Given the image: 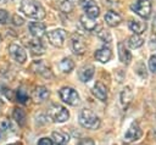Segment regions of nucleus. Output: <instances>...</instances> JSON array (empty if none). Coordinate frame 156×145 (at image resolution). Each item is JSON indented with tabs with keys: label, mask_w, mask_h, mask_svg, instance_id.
Segmentation results:
<instances>
[{
	"label": "nucleus",
	"mask_w": 156,
	"mask_h": 145,
	"mask_svg": "<svg viewBox=\"0 0 156 145\" xmlns=\"http://www.w3.org/2000/svg\"><path fill=\"white\" fill-rule=\"evenodd\" d=\"M9 52L12 56V58L18 63H24L27 60V52L18 44H11L9 46Z\"/></svg>",
	"instance_id": "obj_7"
},
{
	"label": "nucleus",
	"mask_w": 156,
	"mask_h": 145,
	"mask_svg": "<svg viewBox=\"0 0 156 145\" xmlns=\"http://www.w3.org/2000/svg\"><path fill=\"white\" fill-rule=\"evenodd\" d=\"M48 40L52 46L61 48L66 40V32L63 29H54L48 33Z\"/></svg>",
	"instance_id": "obj_6"
},
{
	"label": "nucleus",
	"mask_w": 156,
	"mask_h": 145,
	"mask_svg": "<svg viewBox=\"0 0 156 145\" xmlns=\"http://www.w3.org/2000/svg\"><path fill=\"white\" fill-rule=\"evenodd\" d=\"M149 48L151 51L156 52V38H151L150 41H149Z\"/></svg>",
	"instance_id": "obj_36"
},
{
	"label": "nucleus",
	"mask_w": 156,
	"mask_h": 145,
	"mask_svg": "<svg viewBox=\"0 0 156 145\" xmlns=\"http://www.w3.org/2000/svg\"><path fill=\"white\" fill-rule=\"evenodd\" d=\"M84 11H85V16H88L90 18H96L100 15V7L96 4H94V5H91V6L87 7V9H84Z\"/></svg>",
	"instance_id": "obj_25"
},
{
	"label": "nucleus",
	"mask_w": 156,
	"mask_h": 145,
	"mask_svg": "<svg viewBox=\"0 0 156 145\" xmlns=\"http://www.w3.org/2000/svg\"><path fill=\"white\" fill-rule=\"evenodd\" d=\"M94 4H95L94 0H80V5H82L83 9H87V7H89V6L94 5Z\"/></svg>",
	"instance_id": "obj_34"
},
{
	"label": "nucleus",
	"mask_w": 156,
	"mask_h": 145,
	"mask_svg": "<svg viewBox=\"0 0 156 145\" xmlns=\"http://www.w3.org/2000/svg\"><path fill=\"white\" fill-rule=\"evenodd\" d=\"M0 93L4 94L6 97H10L11 99V94H10V89H7L6 87H4L2 84H0Z\"/></svg>",
	"instance_id": "obj_33"
},
{
	"label": "nucleus",
	"mask_w": 156,
	"mask_h": 145,
	"mask_svg": "<svg viewBox=\"0 0 156 145\" xmlns=\"http://www.w3.org/2000/svg\"><path fill=\"white\" fill-rule=\"evenodd\" d=\"M121 21H122L121 16L115 11H107L105 15V22L110 27H117L121 23Z\"/></svg>",
	"instance_id": "obj_16"
},
{
	"label": "nucleus",
	"mask_w": 156,
	"mask_h": 145,
	"mask_svg": "<svg viewBox=\"0 0 156 145\" xmlns=\"http://www.w3.org/2000/svg\"><path fill=\"white\" fill-rule=\"evenodd\" d=\"M58 67H60L61 72H63V73H69V72L73 69L74 63H73L72 58H69V57H65V58H62V60L60 61Z\"/></svg>",
	"instance_id": "obj_21"
},
{
	"label": "nucleus",
	"mask_w": 156,
	"mask_h": 145,
	"mask_svg": "<svg viewBox=\"0 0 156 145\" xmlns=\"http://www.w3.org/2000/svg\"><path fill=\"white\" fill-rule=\"evenodd\" d=\"M0 41H1V35H0Z\"/></svg>",
	"instance_id": "obj_40"
},
{
	"label": "nucleus",
	"mask_w": 156,
	"mask_h": 145,
	"mask_svg": "<svg viewBox=\"0 0 156 145\" xmlns=\"http://www.w3.org/2000/svg\"><path fill=\"white\" fill-rule=\"evenodd\" d=\"M32 96H33V100L35 102H43V101H45L49 97V90H48L46 87H43V85L37 87L34 89Z\"/></svg>",
	"instance_id": "obj_14"
},
{
	"label": "nucleus",
	"mask_w": 156,
	"mask_h": 145,
	"mask_svg": "<svg viewBox=\"0 0 156 145\" xmlns=\"http://www.w3.org/2000/svg\"><path fill=\"white\" fill-rule=\"evenodd\" d=\"M141 136V129L140 127L134 122L129 126V128L127 129L126 134H124V141L126 143H133L138 139H140Z\"/></svg>",
	"instance_id": "obj_8"
},
{
	"label": "nucleus",
	"mask_w": 156,
	"mask_h": 145,
	"mask_svg": "<svg viewBox=\"0 0 156 145\" xmlns=\"http://www.w3.org/2000/svg\"><path fill=\"white\" fill-rule=\"evenodd\" d=\"M49 116L54 122L63 123L69 118V112L65 106L58 105V104H54L49 108Z\"/></svg>",
	"instance_id": "obj_3"
},
{
	"label": "nucleus",
	"mask_w": 156,
	"mask_h": 145,
	"mask_svg": "<svg viewBox=\"0 0 156 145\" xmlns=\"http://www.w3.org/2000/svg\"><path fill=\"white\" fill-rule=\"evenodd\" d=\"M12 116H13V119H16V122H17L20 126H24V123H26V113H24V111H23L22 108L16 107V108L13 110Z\"/></svg>",
	"instance_id": "obj_24"
},
{
	"label": "nucleus",
	"mask_w": 156,
	"mask_h": 145,
	"mask_svg": "<svg viewBox=\"0 0 156 145\" xmlns=\"http://www.w3.org/2000/svg\"><path fill=\"white\" fill-rule=\"evenodd\" d=\"M16 96H17V101L18 102H21V104H26L27 101H28V94L24 91V90H22V89H18L17 90V93H16Z\"/></svg>",
	"instance_id": "obj_26"
},
{
	"label": "nucleus",
	"mask_w": 156,
	"mask_h": 145,
	"mask_svg": "<svg viewBox=\"0 0 156 145\" xmlns=\"http://www.w3.org/2000/svg\"><path fill=\"white\" fill-rule=\"evenodd\" d=\"M71 45H72V49H73V52L77 54V55H82L84 54L85 51V43L83 40V38L80 35H77L74 34L71 39Z\"/></svg>",
	"instance_id": "obj_9"
},
{
	"label": "nucleus",
	"mask_w": 156,
	"mask_h": 145,
	"mask_svg": "<svg viewBox=\"0 0 156 145\" xmlns=\"http://www.w3.org/2000/svg\"><path fill=\"white\" fill-rule=\"evenodd\" d=\"M9 21V12L6 10H0V24H6Z\"/></svg>",
	"instance_id": "obj_28"
},
{
	"label": "nucleus",
	"mask_w": 156,
	"mask_h": 145,
	"mask_svg": "<svg viewBox=\"0 0 156 145\" xmlns=\"http://www.w3.org/2000/svg\"><path fill=\"white\" fill-rule=\"evenodd\" d=\"M60 9H61L62 12H71L73 6L68 0H61L60 1Z\"/></svg>",
	"instance_id": "obj_27"
},
{
	"label": "nucleus",
	"mask_w": 156,
	"mask_h": 145,
	"mask_svg": "<svg viewBox=\"0 0 156 145\" xmlns=\"http://www.w3.org/2000/svg\"><path fill=\"white\" fill-rule=\"evenodd\" d=\"M60 94V97L63 102H66L67 105H71V106H76L79 104V95L78 93L73 89V88H69V87H63L60 89L58 91Z\"/></svg>",
	"instance_id": "obj_4"
},
{
	"label": "nucleus",
	"mask_w": 156,
	"mask_h": 145,
	"mask_svg": "<svg viewBox=\"0 0 156 145\" xmlns=\"http://www.w3.org/2000/svg\"><path fill=\"white\" fill-rule=\"evenodd\" d=\"M28 48H29V50L32 51L33 55H41V54H44V50H45L41 41L38 40V39L29 40L28 41Z\"/></svg>",
	"instance_id": "obj_17"
},
{
	"label": "nucleus",
	"mask_w": 156,
	"mask_h": 145,
	"mask_svg": "<svg viewBox=\"0 0 156 145\" xmlns=\"http://www.w3.org/2000/svg\"><path fill=\"white\" fill-rule=\"evenodd\" d=\"M80 23L84 27V29H87V30H95V28H96L95 19L94 18H90V17H88L85 15H83L80 17Z\"/></svg>",
	"instance_id": "obj_22"
},
{
	"label": "nucleus",
	"mask_w": 156,
	"mask_h": 145,
	"mask_svg": "<svg viewBox=\"0 0 156 145\" xmlns=\"http://www.w3.org/2000/svg\"><path fill=\"white\" fill-rule=\"evenodd\" d=\"M143 44H144V40H143V38H141L140 35H138V34H133V35H130L129 39H128V45H129L132 49H138V48H140Z\"/></svg>",
	"instance_id": "obj_23"
},
{
	"label": "nucleus",
	"mask_w": 156,
	"mask_h": 145,
	"mask_svg": "<svg viewBox=\"0 0 156 145\" xmlns=\"http://www.w3.org/2000/svg\"><path fill=\"white\" fill-rule=\"evenodd\" d=\"M51 141L54 145H67L68 135L62 132H54L51 134Z\"/></svg>",
	"instance_id": "obj_18"
},
{
	"label": "nucleus",
	"mask_w": 156,
	"mask_h": 145,
	"mask_svg": "<svg viewBox=\"0 0 156 145\" xmlns=\"http://www.w3.org/2000/svg\"><path fill=\"white\" fill-rule=\"evenodd\" d=\"M12 21H13V23H15L16 26H22V24L24 23V19H23L21 16H18V15H13Z\"/></svg>",
	"instance_id": "obj_30"
},
{
	"label": "nucleus",
	"mask_w": 156,
	"mask_h": 145,
	"mask_svg": "<svg viewBox=\"0 0 156 145\" xmlns=\"http://www.w3.org/2000/svg\"><path fill=\"white\" fill-rule=\"evenodd\" d=\"M94 71H95V68H94V66H91V65L83 66V67L79 69V72H78V77H79V79H80L83 83H87V82H89V80L93 78Z\"/></svg>",
	"instance_id": "obj_11"
},
{
	"label": "nucleus",
	"mask_w": 156,
	"mask_h": 145,
	"mask_svg": "<svg viewBox=\"0 0 156 145\" xmlns=\"http://www.w3.org/2000/svg\"><path fill=\"white\" fill-rule=\"evenodd\" d=\"M20 11L34 19H41L45 17L44 7L35 0H22L20 4Z\"/></svg>",
	"instance_id": "obj_1"
},
{
	"label": "nucleus",
	"mask_w": 156,
	"mask_h": 145,
	"mask_svg": "<svg viewBox=\"0 0 156 145\" xmlns=\"http://www.w3.org/2000/svg\"><path fill=\"white\" fill-rule=\"evenodd\" d=\"M79 123L87 129H98L100 127V118L90 110H82L79 113Z\"/></svg>",
	"instance_id": "obj_2"
},
{
	"label": "nucleus",
	"mask_w": 156,
	"mask_h": 145,
	"mask_svg": "<svg viewBox=\"0 0 156 145\" xmlns=\"http://www.w3.org/2000/svg\"><path fill=\"white\" fill-rule=\"evenodd\" d=\"M119 99H121V104L123 105V107H127L132 102V100H133V91H132V89L129 87H126L121 91Z\"/></svg>",
	"instance_id": "obj_19"
},
{
	"label": "nucleus",
	"mask_w": 156,
	"mask_h": 145,
	"mask_svg": "<svg viewBox=\"0 0 156 145\" xmlns=\"http://www.w3.org/2000/svg\"><path fill=\"white\" fill-rule=\"evenodd\" d=\"M117 49H118V57H119V60H121L123 63L128 65V63L130 62V60H132V54H130V51L126 48V45H124L123 43H118Z\"/></svg>",
	"instance_id": "obj_15"
},
{
	"label": "nucleus",
	"mask_w": 156,
	"mask_h": 145,
	"mask_svg": "<svg viewBox=\"0 0 156 145\" xmlns=\"http://www.w3.org/2000/svg\"><path fill=\"white\" fill-rule=\"evenodd\" d=\"M99 37H100L105 43H106V38H107V40H108V41L111 40V35L108 34V32H107V30H102V32H100V33H99Z\"/></svg>",
	"instance_id": "obj_31"
},
{
	"label": "nucleus",
	"mask_w": 156,
	"mask_h": 145,
	"mask_svg": "<svg viewBox=\"0 0 156 145\" xmlns=\"http://www.w3.org/2000/svg\"><path fill=\"white\" fill-rule=\"evenodd\" d=\"M149 68L152 73H156V55H152L149 58Z\"/></svg>",
	"instance_id": "obj_29"
},
{
	"label": "nucleus",
	"mask_w": 156,
	"mask_h": 145,
	"mask_svg": "<svg viewBox=\"0 0 156 145\" xmlns=\"http://www.w3.org/2000/svg\"><path fill=\"white\" fill-rule=\"evenodd\" d=\"M38 145H54L51 139L50 138H41L39 141H38Z\"/></svg>",
	"instance_id": "obj_35"
},
{
	"label": "nucleus",
	"mask_w": 156,
	"mask_h": 145,
	"mask_svg": "<svg viewBox=\"0 0 156 145\" xmlns=\"http://www.w3.org/2000/svg\"><path fill=\"white\" fill-rule=\"evenodd\" d=\"M28 28H29L30 34L35 39H39L45 34V24L43 22H32V23H29Z\"/></svg>",
	"instance_id": "obj_10"
},
{
	"label": "nucleus",
	"mask_w": 156,
	"mask_h": 145,
	"mask_svg": "<svg viewBox=\"0 0 156 145\" xmlns=\"http://www.w3.org/2000/svg\"><path fill=\"white\" fill-rule=\"evenodd\" d=\"M9 145H21V144H9Z\"/></svg>",
	"instance_id": "obj_39"
},
{
	"label": "nucleus",
	"mask_w": 156,
	"mask_h": 145,
	"mask_svg": "<svg viewBox=\"0 0 156 145\" xmlns=\"http://www.w3.org/2000/svg\"><path fill=\"white\" fill-rule=\"evenodd\" d=\"M152 32H154V34H156V15L152 19Z\"/></svg>",
	"instance_id": "obj_37"
},
{
	"label": "nucleus",
	"mask_w": 156,
	"mask_h": 145,
	"mask_svg": "<svg viewBox=\"0 0 156 145\" xmlns=\"http://www.w3.org/2000/svg\"><path fill=\"white\" fill-rule=\"evenodd\" d=\"M78 145H95L94 141L90 139V138H84V139H80Z\"/></svg>",
	"instance_id": "obj_32"
},
{
	"label": "nucleus",
	"mask_w": 156,
	"mask_h": 145,
	"mask_svg": "<svg viewBox=\"0 0 156 145\" xmlns=\"http://www.w3.org/2000/svg\"><path fill=\"white\" fill-rule=\"evenodd\" d=\"M129 28L132 32H134V34H141L145 32L146 29V23L141 22V21H135V19H132L129 22Z\"/></svg>",
	"instance_id": "obj_20"
},
{
	"label": "nucleus",
	"mask_w": 156,
	"mask_h": 145,
	"mask_svg": "<svg viewBox=\"0 0 156 145\" xmlns=\"http://www.w3.org/2000/svg\"><path fill=\"white\" fill-rule=\"evenodd\" d=\"M93 94L96 99H99L100 101H106L107 100V89L106 87L101 83V82H98L94 87H93Z\"/></svg>",
	"instance_id": "obj_13"
},
{
	"label": "nucleus",
	"mask_w": 156,
	"mask_h": 145,
	"mask_svg": "<svg viewBox=\"0 0 156 145\" xmlns=\"http://www.w3.org/2000/svg\"><path fill=\"white\" fill-rule=\"evenodd\" d=\"M132 10L140 17L147 18L151 13V0H136L132 5Z\"/></svg>",
	"instance_id": "obj_5"
},
{
	"label": "nucleus",
	"mask_w": 156,
	"mask_h": 145,
	"mask_svg": "<svg viewBox=\"0 0 156 145\" xmlns=\"http://www.w3.org/2000/svg\"><path fill=\"white\" fill-rule=\"evenodd\" d=\"M1 106H2V101L0 100V108H1Z\"/></svg>",
	"instance_id": "obj_38"
},
{
	"label": "nucleus",
	"mask_w": 156,
	"mask_h": 145,
	"mask_svg": "<svg viewBox=\"0 0 156 145\" xmlns=\"http://www.w3.org/2000/svg\"><path fill=\"white\" fill-rule=\"evenodd\" d=\"M111 57H112V51H111L110 48L104 46V48H101V49H99V50L95 51V58L99 62H101V63L108 62L111 60Z\"/></svg>",
	"instance_id": "obj_12"
}]
</instances>
